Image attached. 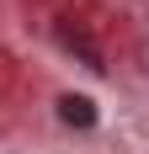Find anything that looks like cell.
Listing matches in <instances>:
<instances>
[{"label": "cell", "mask_w": 149, "mask_h": 154, "mask_svg": "<svg viewBox=\"0 0 149 154\" xmlns=\"http://www.w3.org/2000/svg\"><path fill=\"white\" fill-rule=\"evenodd\" d=\"M59 117L69 128H90V122H96V106H90L85 96H64V101H59Z\"/></svg>", "instance_id": "1"}]
</instances>
